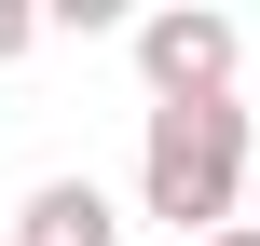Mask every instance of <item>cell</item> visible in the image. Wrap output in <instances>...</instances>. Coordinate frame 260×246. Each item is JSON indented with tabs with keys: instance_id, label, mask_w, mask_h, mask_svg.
<instances>
[{
	"instance_id": "obj_1",
	"label": "cell",
	"mask_w": 260,
	"mask_h": 246,
	"mask_svg": "<svg viewBox=\"0 0 260 246\" xmlns=\"http://www.w3.org/2000/svg\"><path fill=\"white\" fill-rule=\"evenodd\" d=\"M233 192H247V110H233V96L151 110V137H137V205L178 219V233H233Z\"/></svg>"
},
{
	"instance_id": "obj_2",
	"label": "cell",
	"mask_w": 260,
	"mask_h": 246,
	"mask_svg": "<svg viewBox=\"0 0 260 246\" xmlns=\"http://www.w3.org/2000/svg\"><path fill=\"white\" fill-rule=\"evenodd\" d=\"M233 55H247L233 14H192V0L137 27V82H151V110H206V96H233Z\"/></svg>"
},
{
	"instance_id": "obj_3",
	"label": "cell",
	"mask_w": 260,
	"mask_h": 246,
	"mask_svg": "<svg viewBox=\"0 0 260 246\" xmlns=\"http://www.w3.org/2000/svg\"><path fill=\"white\" fill-rule=\"evenodd\" d=\"M110 233H123V205H110L96 178H41L27 219H14V246H110Z\"/></svg>"
},
{
	"instance_id": "obj_4",
	"label": "cell",
	"mask_w": 260,
	"mask_h": 246,
	"mask_svg": "<svg viewBox=\"0 0 260 246\" xmlns=\"http://www.w3.org/2000/svg\"><path fill=\"white\" fill-rule=\"evenodd\" d=\"M27 41H41V14H27V0H0V68H14Z\"/></svg>"
},
{
	"instance_id": "obj_5",
	"label": "cell",
	"mask_w": 260,
	"mask_h": 246,
	"mask_svg": "<svg viewBox=\"0 0 260 246\" xmlns=\"http://www.w3.org/2000/svg\"><path fill=\"white\" fill-rule=\"evenodd\" d=\"M206 246H260V219H233V233H206Z\"/></svg>"
}]
</instances>
